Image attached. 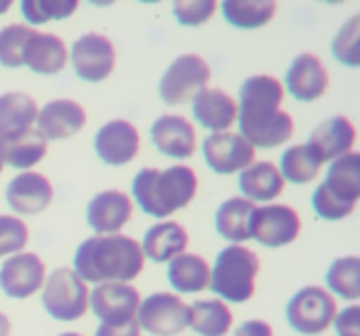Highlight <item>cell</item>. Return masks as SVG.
<instances>
[{
  "label": "cell",
  "instance_id": "1",
  "mask_svg": "<svg viewBox=\"0 0 360 336\" xmlns=\"http://www.w3.org/2000/svg\"><path fill=\"white\" fill-rule=\"evenodd\" d=\"M284 87L276 77L255 75L242 82L240 89V119L242 139L255 149H276L294 134V119L281 109Z\"/></svg>",
  "mask_w": 360,
  "mask_h": 336
},
{
  "label": "cell",
  "instance_id": "2",
  "mask_svg": "<svg viewBox=\"0 0 360 336\" xmlns=\"http://www.w3.org/2000/svg\"><path fill=\"white\" fill-rule=\"evenodd\" d=\"M143 250L141 242L126 235H94L86 237L75 252V272L82 282L106 285L121 282L129 285L131 280L143 272Z\"/></svg>",
  "mask_w": 360,
  "mask_h": 336
},
{
  "label": "cell",
  "instance_id": "3",
  "mask_svg": "<svg viewBox=\"0 0 360 336\" xmlns=\"http://www.w3.org/2000/svg\"><path fill=\"white\" fill-rule=\"evenodd\" d=\"M198 176L191 166H170V168H143L131 183L134 201L143 213L153 218H168L186 208L195 198Z\"/></svg>",
  "mask_w": 360,
  "mask_h": 336
},
{
  "label": "cell",
  "instance_id": "4",
  "mask_svg": "<svg viewBox=\"0 0 360 336\" xmlns=\"http://www.w3.org/2000/svg\"><path fill=\"white\" fill-rule=\"evenodd\" d=\"M360 201V156L345 154L330 161L326 178L314 191L311 206L321 220H343Z\"/></svg>",
  "mask_w": 360,
  "mask_h": 336
},
{
  "label": "cell",
  "instance_id": "5",
  "mask_svg": "<svg viewBox=\"0 0 360 336\" xmlns=\"http://www.w3.org/2000/svg\"><path fill=\"white\" fill-rule=\"evenodd\" d=\"M259 272V260L245 245H227L210 267V290L222 297V301L242 304L255 294V277Z\"/></svg>",
  "mask_w": 360,
  "mask_h": 336
},
{
  "label": "cell",
  "instance_id": "6",
  "mask_svg": "<svg viewBox=\"0 0 360 336\" xmlns=\"http://www.w3.org/2000/svg\"><path fill=\"white\" fill-rule=\"evenodd\" d=\"M42 306L57 321H77L89 309V290L75 270L60 267L45 280Z\"/></svg>",
  "mask_w": 360,
  "mask_h": 336
},
{
  "label": "cell",
  "instance_id": "7",
  "mask_svg": "<svg viewBox=\"0 0 360 336\" xmlns=\"http://www.w3.org/2000/svg\"><path fill=\"white\" fill-rule=\"evenodd\" d=\"M210 77V65L200 55H180L170 62V67L160 77L158 94L168 106L186 104L198 92L207 89Z\"/></svg>",
  "mask_w": 360,
  "mask_h": 336
},
{
  "label": "cell",
  "instance_id": "8",
  "mask_svg": "<svg viewBox=\"0 0 360 336\" xmlns=\"http://www.w3.org/2000/svg\"><path fill=\"white\" fill-rule=\"evenodd\" d=\"M335 316V299L330 292L321 287H304L296 292L286 304V321L294 331L306 336H316L333 324Z\"/></svg>",
  "mask_w": 360,
  "mask_h": 336
},
{
  "label": "cell",
  "instance_id": "9",
  "mask_svg": "<svg viewBox=\"0 0 360 336\" xmlns=\"http://www.w3.org/2000/svg\"><path fill=\"white\" fill-rule=\"evenodd\" d=\"M188 321H191L188 304L170 292H155V294L146 297L136 309L139 329L153 336H175L186 329Z\"/></svg>",
  "mask_w": 360,
  "mask_h": 336
},
{
  "label": "cell",
  "instance_id": "10",
  "mask_svg": "<svg viewBox=\"0 0 360 336\" xmlns=\"http://www.w3.org/2000/svg\"><path fill=\"white\" fill-rule=\"evenodd\" d=\"M250 232L262 247H284L299 237L301 218L291 206H262L252 213Z\"/></svg>",
  "mask_w": 360,
  "mask_h": 336
},
{
  "label": "cell",
  "instance_id": "11",
  "mask_svg": "<svg viewBox=\"0 0 360 336\" xmlns=\"http://www.w3.org/2000/svg\"><path fill=\"white\" fill-rule=\"evenodd\" d=\"M72 67H75L77 77L84 82H104L106 77L114 72L116 52L109 37L99 35V32H86L72 45Z\"/></svg>",
  "mask_w": 360,
  "mask_h": 336
},
{
  "label": "cell",
  "instance_id": "12",
  "mask_svg": "<svg viewBox=\"0 0 360 336\" xmlns=\"http://www.w3.org/2000/svg\"><path fill=\"white\" fill-rule=\"evenodd\" d=\"M202 158L210 171L230 176L237 171L242 173L255 163V149L240 134L222 131V134H210L202 141Z\"/></svg>",
  "mask_w": 360,
  "mask_h": 336
},
{
  "label": "cell",
  "instance_id": "13",
  "mask_svg": "<svg viewBox=\"0 0 360 336\" xmlns=\"http://www.w3.org/2000/svg\"><path fill=\"white\" fill-rule=\"evenodd\" d=\"M141 304L139 290L121 282H106L96 285L89 294V306L101 324H129L136 321V309Z\"/></svg>",
  "mask_w": 360,
  "mask_h": 336
},
{
  "label": "cell",
  "instance_id": "14",
  "mask_svg": "<svg viewBox=\"0 0 360 336\" xmlns=\"http://www.w3.org/2000/svg\"><path fill=\"white\" fill-rule=\"evenodd\" d=\"M45 285V262L32 252L11 255L0 267V290L11 299H27Z\"/></svg>",
  "mask_w": 360,
  "mask_h": 336
},
{
  "label": "cell",
  "instance_id": "15",
  "mask_svg": "<svg viewBox=\"0 0 360 336\" xmlns=\"http://www.w3.org/2000/svg\"><path fill=\"white\" fill-rule=\"evenodd\" d=\"M355 144V126L345 116H328L323 119L314 131H311L309 141H306V151L316 163H328L340 156L350 154Z\"/></svg>",
  "mask_w": 360,
  "mask_h": 336
},
{
  "label": "cell",
  "instance_id": "16",
  "mask_svg": "<svg viewBox=\"0 0 360 336\" xmlns=\"http://www.w3.org/2000/svg\"><path fill=\"white\" fill-rule=\"evenodd\" d=\"M141 136L131 121L114 119L104 124L94 136V151L106 166H126L136 158Z\"/></svg>",
  "mask_w": 360,
  "mask_h": 336
},
{
  "label": "cell",
  "instance_id": "17",
  "mask_svg": "<svg viewBox=\"0 0 360 336\" xmlns=\"http://www.w3.org/2000/svg\"><path fill=\"white\" fill-rule=\"evenodd\" d=\"M286 92L299 101H316L328 89V70L323 60L311 52H301L284 77Z\"/></svg>",
  "mask_w": 360,
  "mask_h": 336
},
{
  "label": "cell",
  "instance_id": "18",
  "mask_svg": "<svg viewBox=\"0 0 360 336\" xmlns=\"http://www.w3.org/2000/svg\"><path fill=\"white\" fill-rule=\"evenodd\" d=\"M52 198H55L52 183L37 171L18 173L6 188L8 206H11V211L20 213V216H37L45 208H50Z\"/></svg>",
  "mask_w": 360,
  "mask_h": 336
},
{
  "label": "cell",
  "instance_id": "19",
  "mask_svg": "<svg viewBox=\"0 0 360 336\" xmlns=\"http://www.w3.org/2000/svg\"><path fill=\"white\" fill-rule=\"evenodd\" d=\"M35 124L37 131L47 141H62L84 129L86 111L84 106L72 99H55V101H47L42 109H37Z\"/></svg>",
  "mask_w": 360,
  "mask_h": 336
},
{
  "label": "cell",
  "instance_id": "20",
  "mask_svg": "<svg viewBox=\"0 0 360 336\" xmlns=\"http://www.w3.org/2000/svg\"><path fill=\"white\" fill-rule=\"evenodd\" d=\"M134 203L124 191H104L86 206V223L96 235H116L131 220Z\"/></svg>",
  "mask_w": 360,
  "mask_h": 336
},
{
  "label": "cell",
  "instance_id": "21",
  "mask_svg": "<svg viewBox=\"0 0 360 336\" xmlns=\"http://www.w3.org/2000/svg\"><path fill=\"white\" fill-rule=\"evenodd\" d=\"M150 141L163 156L170 158H191L195 154V129L188 119L165 114L150 126Z\"/></svg>",
  "mask_w": 360,
  "mask_h": 336
},
{
  "label": "cell",
  "instance_id": "22",
  "mask_svg": "<svg viewBox=\"0 0 360 336\" xmlns=\"http://www.w3.org/2000/svg\"><path fill=\"white\" fill-rule=\"evenodd\" d=\"M193 116L212 134L227 131L237 119V101L222 89H202L193 97Z\"/></svg>",
  "mask_w": 360,
  "mask_h": 336
},
{
  "label": "cell",
  "instance_id": "23",
  "mask_svg": "<svg viewBox=\"0 0 360 336\" xmlns=\"http://www.w3.org/2000/svg\"><path fill=\"white\" fill-rule=\"evenodd\" d=\"M188 247V232L180 223H155L148 228L143 237V257L153 262H170L173 257L183 255Z\"/></svg>",
  "mask_w": 360,
  "mask_h": 336
},
{
  "label": "cell",
  "instance_id": "24",
  "mask_svg": "<svg viewBox=\"0 0 360 336\" xmlns=\"http://www.w3.org/2000/svg\"><path fill=\"white\" fill-rule=\"evenodd\" d=\"M67 57H70V50L65 40H60L57 35L32 32L25 50V67H30L37 75H57L65 70Z\"/></svg>",
  "mask_w": 360,
  "mask_h": 336
},
{
  "label": "cell",
  "instance_id": "25",
  "mask_svg": "<svg viewBox=\"0 0 360 336\" xmlns=\"http://www.w3.org/2000/svg\"><path fill=\"white\" fill-rule=\"evenodd\" d=\"M240 191L242 198H247L250 203H269L281 196L284 178H281L279 168L271 161H262V163H252L250 168H245L240 173Z\"/></svg>",
  "mask_w": 360,
  "mask_h": 336
},
{
  "label": "cell",
  "instance_id": "26",
  "mask_svg": "<svg viewBox=\"0 0 360 336\" xmlns=\"http://www.w3.org/2000/svg\"><path fill=\"white\" fill-rule=\"evenodd\" d=\"M37 119V104L25 92H8L0 97V136L13 139V136L30 131Z\"/></svg>",
  "mask_w": 360,
  "mask_h": 336
},
{
  "label": "cell",
  "instance_id": "27",
  "mask_svg": "<svg viewBox=\"0 0 360 336\" xmlns=\"http://www.w3.org/2000/svg\"><path fill=\"white\" fill-rule=\"evenodd\" d=\"M255 203H250L247 198H230L225 201L215 213V228L220 232V237L230 240L232 245H242L245 240H252V213H255Z\"/></svg>",
  "mask_w": 360,
  "mask_h": 336
},
{
  "label": "cell",
  "instance_id": "28",
  "mask_svg": "<svg viewBox=\"0 0 360 336\" xmlns=\"http://www.w3.org/2000/svg\"><path fill=\"white\" fill-rule=\"evenodd\" d=\"M168 282L175 292H200L207 290L210 285V265L202 260L200 255H191V252H183V255L173 257L168 262Z\"/></svg>",
  "mask_w": 360,
  "mask_h": 336
},
{
  "label": "cell",
  "instance_id": "29",
  "mask_svg": "<svg viewBox=\"0 0 360 336\" xmlns=\"http://www.w3.org/2000/svg\"><path fill=\"white\" fill-rule=\"evenodd\" d=\"M47 156V139L37 129L22 131V134L6 139L3 144V158L13 168L20 171H30L32 166H37Z\"/></svg>",
  "mask_w": 360,
  "mask_h": 336
},
{
  "label": "cell",
  "instance_id": "30",
  "mask_svg": "<svg viewBox=\"0 0 360 336\" xmlns=\"http://www.w3.org/2000/svg\"><path fill=\"white\" fill-rule=\"evenodd\" d=\"M191 326L200 336H225L232 329V311L222 299H200L188 304Z\"/></svg>",
  "mask_w": 360,
  "mask_h": 336
},
{
  "label": "cell",
  "instance_id": "31",
  "mask_svg": "<svg viewBox=\"0 0 360 336\" xmlns=\"http://www.w3.org/2000/svg\"><path fill=\"white\" fill-rule=\"evenodd\" d=\"M274 0H225L222 3L225 20L240 30H257V27L266 25L274 18Z\"/></svg>",
  "mask_w": 360,
  "mask_h": 336
},
{
  "label": "cell",
  "instance_id": "32",
  "mask_svg": "<svg viewBox=\"0 0 360 336\" xmlns=\"http://www.w3.org/2000/svg\"><path fill=\"white\" fill-rule=\"evenodd\" d=\"M326 285L333 290L340 299L355 301L360 297V257L348 255L338 257L326 272Z\"/></svg>",
  "mask_w": 360,
  "mask_h": 336
},
{
  "label": "cell",
  "instance_id": "33",
  "mask_svg": "<svg viewBox=\"0 0 360 336\" xmlns=\"http://www.w3.org/2000/svg\"><path fill=\"white\" fill-rule=\"evenodd\" d=\"M284 178V183H296V186H304V183H311L316 176H319L321 166L311 158V154L306 151V146H291L281 154V163L276 166Z\"/></svg>",
  "mask_w": 360,
  "mask_h": 336
},
{
  "label": "cell",
  "instance_id": "34",
  "mask_svg": "<svg viewBox=\"0 0 360 336\" xmlns=\"http://www.w3.org/2000/svg\"><path fill=\"white\" fill-rule=\"evenodd\" d=\"M30 25H8L0 30V65L3 67H22L25 65V50L32 37Z\"/></svg>",
  "mask_w": 360,
  "mask_h": 336
},
{
  "label": "cell",
  "instance_id": "35",
  "mask_svg": "<svg viewBox=\"0 0 360 336\" xmlns=\"http://www.w3.org/2000/svg\"><path fill=\"white\" fill-rule=\"evenodd\" d=\"M79 8L77 0H22L20 11L30 25H42V23L65 20Z\"/></svg>",
  "mask_w": 360,
  "mask_h": 336
},
{
  "label": "cell",
  "instance_id": "36",
  "mask_svg": "<svg viewBox=\"0 0 360 336\" xmlns=\"http://www.w3.org/2000/svg\"><path fill=\"white\" fill-rule=\"evenodd\" d=\"M333 57L345 67L360 65V15H353L333 37Z\"/></svg>",
  "mask_w": 360,
  "mask_h": 336
},
{
  "label": "cell",
  "instance_id": "37",
  "mask_svg": "<svg viewBox=\"0 0 360 336\" xmlns=\"http://www.w3.org/2000/svg\"><path fill=\"white\" fill-rule=\"evenodd\" d=\"M27 225L15 216H0V257L18 255L27 245Z\"/></svg>",
  "mask_w": 360,
  "mask_h": 336
},
{
  "label": "cell",
  "instance_id": "38",
  "mask_svg": "<svg viewBox=\"0 0 360 336\" xmlns=\"http://www.w3.org/2000/svg\"><path fill=\"white\" fill-rule=\"evenodd\" d=\"M217 11L215 0H183V3H175L173 15L180 25L186 27H198L202 23H207Z\"/></svg>",
  "mask_w": 360,
  "mask_h": 336
},
{
  "label": "cell",
  "instance_id": "39",
  "mask_svg": "<svg viewBox=\"0 0 360 336\" xmlns=\"http://www.w3.org/2000/svg\"><path fill=\"white\" fill-rule=\"evenodd\" d=\"M333 326L338 336H360V306H345L340 314L333 316Z\"/></svg>",
  "mask_w": 360,
  "mask_h": 336
},
{
  "label": "cell",
  "instance_id": "40",
  "mask_svg": "<svg viewBox=\"0 0 360 336\" xmlns=\"http://www.w3.org/2000/svg\"><path fill=\"white\" fill-rule=\"evenodd\" d=\"M94 336H141V329L136 321H129V324H101Z\"/></svg>",
  "mask_w": 360,
  "mask_h": 336
},
{
  "label": "cell",
  "instance_id": "41",
  "mask_svg": "<svg viewBox=\"0 0 360 336\" xmlns=\"http://www.w3.org/2000/svg\"><path fill=\"white\" fill-rule=\"evenodd\" d=\"M235 336H274L271 326L262 319H250L235 331Z\"/></svg>",
  "mask_w": 360,
  "mask_h": 336
},
{
  "label": "cell",
  "instance_id": "42",
  "mask_svg": "<svg viewBox=\"0 0 360 336\" xmlns=\"http://www.w3.org/2000/svg\"><path fill=\"white\" fill-rule=\"evenodd\" d=\"M8 334H11V319L0 311V336H8Z\"/></svg>",
  "mask_w": 360,
  "mask_h": 336
},
{
  "label": "cell",
  "instance_id": "43",
  "mask_svg": "<svg viewBox=\"0 0 360 336\" xmlns=\"http://www.w3.org/2000/svg\"><path fill=\"white\" fill-rule=\"evenodd\" d=\"M11 11V0H0V15Z\"/></svg>",
  "mask_w": 360,
  "mask_h": 336
},
{
  "label": "cell",
  "instance_id": "44",
  "mask_svg": "<svg viewBox=\"0 0 360 336\" xmlns=\"http://www.w3.org/2000/svg\"><path fill=\"white\" fill-rule=\"evenodd\" d=\"M3 144H6V139L0 136V171H3V166H6V158H3Z\"/></svg>",
  "mask_w": 360,
  "mask_h": 336
},
{
  "label": "cell",
  "instance_id": "45",
  "mask_svg": "<svg viewBox=\"0 0 360 336\" xmlns=\"http://www.w3.org/2000/svg\"><path fill=\"white\" fill-rule=\"evenodd\" d=\"M60 336H82V334H75V331H67V334H60Z\"/></svg>",
  "mask_w": 360,
  "mask_h": 336
}]
</instances>
